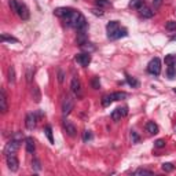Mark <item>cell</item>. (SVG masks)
<instances>
[{"label": "cell", "mask_w": 176, "mask_h": 176, "mask_svg": "<svg viewBox=\"0 0 176 176\" xmlns=\"http://www.w3.org/2000/svg\"><path fill=\"white\" fill-rule=\"evenodd\" d=\"M73 108H74V101L70 96H66L63 99V103H62V112H63V114H69L73 110Z\"/></svg>", "instance_id": "8"}, {"label": "cell", "mask_w": 176, "mask_h": 176, "mask_svg": "<svg viewBox=\"0 0 176 176\" xmlns=\"http://www.w3.org/2000/svg\"><path fill=\"white\" fill-rule=\"evenodd\" d=\"M133 175H153V172L149 171V169H136L135 172H133Z\"/></svg>", "instance_id": "29"}, {"label": "cell", "mask_w": 176, "mask_h": 176, "mask_svg": "<svg viewBox=\"0 0 176 176\" xmlns=\"http://www.w3.org/2000/svg\"><path fill=\"white\" fill-rule=\"evenodd\" d=\"M112 102H114V99H113V94L105 95V96L102 98V106H105V108H106V106H109Z\"/></svg>", "instance_id": "18"}, {"label": "cell", "mask_w": 176, "mask_h": 176, "mask_svg": "<svg viewBox=\"0 0 176 176\" xmlns=\"http://www.w3.org/2000/svg\"><path fill=\"white\" fill-rule=\"evenodd\" d=\"M165 65H168V66H171V65H175L176 63V55H167L165 57Z\"/></svg>", "instance_id": "20"}, {"label": "cell", "mask_w": 176, "mask_h": 176, "mask_svg": "<svg viewBox=\"0 0 176 176\" xmlns=\"http://www.w3.org/2000/svg\"><path fill=\"white\" fill-rule=\"evenodd\" d=\"M0 110H2V113H7V110H8V106H7V96H6L4 89L0 91Z\"/></svg>", "instance_id": "12"}, {"label": "cell", "mask_w": 176, "mask_h": 176, "mask_svg": "<svg viewBox=\"0 0 176 176\" xmlns=\"http://www.w3.org/2000/svg\"><path fill=\"white\" fill-rule=\"evenodd\" d=\"M106 30H108V37L110 40H117L120 39V37H125L127 34V29H121L118 25V22L117 21H112V22L108 23V26H106Z\"/></svg>", "instance_id": "2"}, {"label": "cell", "mask_w": 176, "mask_h": 176, "mask_svg": "<svg viewBox=\"0 0 176 176\" xmlns=\"http://www.w3.org/2000/svg\"><path fill=\"white\" fill-rule=\"evenodd\" d=\"M173 92H175V94H176V88H173Z\"/></svg>", "instance_id": "43"}, {"label": "cell", "mask_w": 176, "mask_h": 176, "mask_svg": "<svg viewBox=\"0 0 176 176\" xmlns=\"http://www.w3.org/2000/svg\"><path fill=\"white\" fill-rule=\"evenodd\" d=\"M63 127H65V129H66V132H68L69 136H76L77 129H76V127L70 121H69V120H65V121H63Z\"/></svg>", "instance_id": "13"}, {"label": "cell", "mask_w": 176, "mask_h": 176, "mask_svg": "<svg viewBox=\"0 0 176 176\" xmlns=\"http://www.w3.org/2000/svg\"><path fill=\"white\" fill-rule=\"evenodd\" d=\"M92 139V133L89 131H84V135H83V140L84 142H88V140Z\"/></svg>", "instance_id": "34"}, {"label": "cell", "mask_w": 176, "mask_h": 176, "mask_svg": "<svg viewBox=\"0 0 176 176\" xmlns=\"http://www.w3.org/2000/svg\"><path fill=\"white\" fill-rule=\"evenodd\" d=\"M92 11H94V14H96V15H103V13L101 11V10H92Z\"/></svg>", "instance_id": "41"}, {"label": "cell", "mask_w": 176, "mask_h": 176, "mask_svg": "<svg viewBox=\"0 0 176 176\" xmlns=\"http://www.w3.org/2000/svg\"><path fill=\"white\" fill-rule=\"evenodd\" d=\"M161 4H163V0H153V7H154V10H157Z\"/></svg>", "instance_id": "37"}, {"label": "cell", "mask_w": 176, "mask_h": 176, "mask_svg": "<svg viewBox=\"0 0 176 176\" xmlns=\"http://www.w3.org/2000/svg\"><path fill=\"white\" fill-rule=\"evenodd\" d=\"M161 168H163V171H165V172H171V171H173V169H175L173 164H171V163H164Z\"/></svg>", "instance_id": "28"}, {"label": "cell", "mask_w": 176, "mask_h": 176, "mask_svg": "<svg viewBox=\"0 0 176 176\" xmlns=\"http://www.w3.org/2000/svg\"><path fill=\"white\" fill-rule=\"evenodd\" d=\"M143 6H144V0H131V3H129V7L136 8V10H140Z\"/></svg>", "instance_id": "17"}, {"label": "cell", "mask_w": 176, "mask_h": 176, "mask_svg": "<svg viewBox=\"0 0 176 176\" xmlns=\"http://www.w3.org/2000/svg\"><path fill=\"white\" fill-rule=\"evenodd\" d=\"M17 14L19 15V18L22 21H28L30 17V13H29V8L23 4V3H19L18 2V10H17Z\"/></svg>", "instance_id": "7"}, {"label": "cell", "mask_w": 176, "mask_h": 176, "mask_svg": "<svg viewBox=\"0 0 176 176\" xmlns=\"http://www.w3.org/2000/svg\"><path fill=\"white\" fill-rule=\"evenodd\" d=\"M165 28H167L168 30H176V22H175V21H168L167 25H165Z\"/></svg>", "instance_id": "31"}, {"label": "cell", "mask_w": 176, "mask_h": 176, "mask_svg": "<svg viewBox=\"0 0 176 176\" xmlns=\"http://www.w3.org/2000/svg\"><path fill=\"white\" fill-rule=\"evenodd\" d=\"M131 139H132V143H139L140 138H139V135H138L135 131H132V132H131Z\"/></svg>", "instance_id": "32"}, {"label": "cell", "mask_w": 176, "mask_h": 176, "mask_svg": "<svg viewBox=\"0 0 176 176\" xmlns=\"http://www.w3.org/2000/svg\"><path fill=\"white\" fill-rule=\"evenodd\" d=\"M121 117H123V114H121V112H120V109H116L114 112L112 113V118L114 120V121H120Z\"/></svg>", "instance_id": "25"}, {"label": "cell", "mask_w": 176, "mask_h": 176, "mask_svg": "<svg viewBox=\"0 0 176 176\" xmlns=\"http://www.w3.org/2000/svg\"><path fill=\"white\" fill-rule=\"evenodd\" d=\"M63 77H65L63 72H62L61 69H59V70H58V80H59V83H62V81H63Z\"/></svg>", "instance_id": "38"}, {"label": "cell", "mask_w": 176, "mask_h": 176, "mask_svg": "<svg viewBox=\"0 0 176 176\" xmlns=\"http://www.w3.org/2000/svg\"><path fill=\"white\" fill-rule=\"evenodd\" d=\"M127 83H128L132 88H138V87H139V81H138L135 77H131V76H127Z\"/></svg>", "instance_id": "19"}, {"label": "cell", "mask_w": 176, "mask_h": 176, "mask_svg": "<svg viewBox=\"0 0 176 176\" xmlns=\"http://www.w3.org/2000/svg\"><path fill=\"white\" fill-rule=\"evenodd\" d=\"M19 149V142L18 140H10L8 143L6 144L4 147V153L6 156H10V154H15Z\"/></svg>", "instance_id": "5"}, {"label": "cell", "mask_w": 176, "mask_h": 176, "mask_svg": "<svg viewBox=\"0 0 176 176\" xmlns=\"http://www.w3.org/2000/svg\"><path fill=\"white\" fill-rule=\"evenodd\" d=\"M146 131L149 133H151V135H156V133H158V127L157 124L154 121H149L146 124Z\"/></svg>", "instance_id": "14"}, {"label": "cell", "mask_w": 176, "mask_h": 176, "mask_svg": "<svg viewBox=\"0 0 176 176\" xmlns=\"http://www.w3.org/2000/svg\"><path fill=\"white\" fill-rule=\"evenodd\" d=\"M36 123H37V116L34 113H29L26 116V121H25V125L28 129H33L36 127Z\"/></svg>", "instance_id": "11"}, {"label": "cell", "mask_w": 176, "mask_h": 176, "mask_svg": "<svg viewBox=\"0 0 176 176\" xmlns=\"http://www.w3.org/2000/svg\"><path fill=\"white\" fill-rule=\"evenodd\" d=\"M70 88H72V92H73L76 96H81V84H80V80H78L77 77L72 78Z\"/></svg>", "instance_id": "10"}, {"label": "cell", "mask_w": 176, "mask_h": 176, "mask_svg": "<svg viewBox=\"0 0 176 176\" xmlns=\"http://www.w3.org/2000/svg\"><path fill=\"white\" fill-rule=\"evenodd\" d=\"M18 160H17L15 154H10V156H7V167H8V169L11 172H17L18 171Z\"/></svg>", "instance_id": "9"}, {"label": "cell", "mask_w": 176, "mask_h": 176, "mask_svg": "<svg viewBox=\"0 0 176 176\" xmlns=\"http://www.w3.org/2000/svg\"><path fill=\"white\" fill-rule=\"evenodd\" d=\"M120 109V112H121V114H123V117L124 116H127L128 114V108H127V106H124V108H118Z\"/></svg>", "instance_id": "39"}, {"label": "cell", "mask_w": 176, "mask_h": 176, "mask_svg": "<svg viewBox=\"0 0 176 176\" xmlns=\"http://www.w3.org/2000/svg\"><path fill=\"white\" fill-rule=\"evenodd\" d=\"M46 135L48 138V140H50V143H54V136H53V129H51L50 125L46 127Z\"/></svg>", "instance_id": "26"}, {"label": "cell", "mask_w": 176, "mask_h": 176, "mask_svg": "<svg viewBox=\"0 0 176 176\" xmlns=\"http://www.w3.org/2000/svg\"><path fill=\"white\" fill-rule=\"evenodd\" d=\"M10 7H11V10L17 14V10H18V2H17V0H10Z\"/></svg>", "instance_id": "33"}, {"label": "cell", "mask_w": 176, "mask_h": 176, "mask_svg": "<svg viewBox=\"0 0 176 176\" xmlns=\"http://www.w3.org/2000/svg\"><path fill=\"white\" fill-rule=\"evenodd\" d=\"M2 41L3 43H6V41H10V43H18V39H15V37L13 36H8V34L3 33L2 34Z\"/></svg>", "instance_id": "22"}, {"label": "cell", "mask_w": 176, "mask_h": 176, "mask_svg": "<svg viewBox=\"0 0 176 176\" xmlns=\"http://www.w3.org/2000/svg\"><path fill=\"white\" fill-rule=\"evenodd\" d=\"M154 146L158 147V149H161V147H164V146H165V140H164V139H158V140H156Z\"/></svg>", "instance_id": "36"}, {"label": "cell", "mask_w": 176, "mask_h": 176, "mask_svg": "<svg viewBox=\"0 0 176 176\" xmlns=\"http://www.w3.org/2000/svg\"><path fill=\"white\" fill-rule=\"evenodd\" d=\"M66 22H68V25H70V26H73L74 29H77L80 33H85V30H87V19H85V17L78 11H74L72 14L70 18L66 19Z\"/></svg>", "instance_id": "1"}, {"label": "cell", "mask_w": 176, "mask_h": 176, "mask_svg": "<svg viewBox=\"0 0 176 176\" xmlns=\"http://www.w3.org/2000/svg\"><path fill=\"white\" fill-rule=\"evenodd\" d=\"M171 40H176V36H172V37H171Z\"/></svg>", "instance_id": "42"}, {"label": "cell", "mask_w": 176, "mask_h": 176, "mask_svg": "<svg viewBox=\"0 0 176 176\" xmlns=\"http://www.w3.org/2000/svg\"><path fill=\"white\" fill-rule=\"evenodd\" d=\"M140 11V15L144 17V18H151V17L154 15V11L151 8H149V7H146V6H143L142 8L139 10Z\"/></svg>", "instance_id": "15"}, {"label": "cell", "mask_w": 176, "mask_h": 176, "mask_svg": "<svg viewBox=\"0 0 176 176\" xmlns=\"http://www.w3.org/2000/svg\"><path fill=\"white\" fill-rule=\"evenodd\" d=\"M32 164L34 165V168H36L37 171H39L40 168H41V167H40V163H39V160H33V163H32Z\"/></svg>", "instance_id": "40"}, {"label": "cell", "mask_w": 176, "mask_h": 176, "mask_svg": "<svg viewBox=\"0 0 176 176\" xmlns=\"http://www.w3.org/2000/svg\"><path fill=\"white\" fill-rule=\"evenodd\" d=\"M167 76L171 78V80H173L176 77V68L173 65H171V66H168V70H167Z\"/></svg>", "instance_id": "21"}, {"label": "cell", "mask_w": 176, "mask_h": 176, "mask_svg": "<svg viewBox=\"0 0 176 176\" xmlns=\"http://www.w3.org/2000/svg\"><path fill=\"white\" fill-rule=\"evenodd\" d=\"M8 81H10V83H14V81H15V70H14L13 66L8 68Z\"/></svg>", "instance_id": "27"}, {"label": "cell", "mask_w": 176, "mask_h": 176, "mask_svg": "<svg viewBox=\"0 0 176 176\" xmlns=\"http://www.w3.org/2000/svg\"><path fill=\"white\" fill-rule=\"evenodd\" d=\"M175 131H176V125H175Z\"/></svg>", "instance_id": "44"}, {"label": "cell", "mask_w": 176, "mask_h": 176, "mask_svg": "<svg viewBox=\"0 0 176 176\" xmlns=\"http://www.w3.org/2000/svg\"><path fill=\"white\" fill-rule=\"evenodd\" d=\"M33 99H34V102H37V103H39V102H40V99H41V95H40L39 87H36V85L33 87Z\"/></svg>", "instance_id": "23"}, {"label": "cell", "mask_w": 176, "mask_h": 176, "mask_svg": "<svg viewBox=\"0 0 176 176\" xmlns=\"http://www.w3.org/2000/svg\"><path fill=\"white\" fill-rule=\"evenodd\" d=\"M95 3H96V6H99V7H109L110 6V3L106 2V0H95Z\"/></svg>", "instance_id": "35"}, {"label": "cell", "mask_w": 176, "mask_h": 176, "mask_svg": "<svg viewBox=\"0 0 176 176\" xmlns=\"http://www.w3.org/2000/svg\"><path fill=\"white\" fill-rule=\"evenodd\" d=\"M91 84H92V88H94V89H98L99 87H101V81H99V77H94V78H92Z\"/></svg>", "instance_id": "30"}, {"label": "cell", "mask_w": 176, "mask_h": 176, "mask_svg": "<svg viewBox=\"0 0 176 176\" xmlns=\"http://www.w3.org/2000/svg\"><path fill=\"white\" fill-rule=\"evenodd\" d=\"M128 94H125V92H114L113 94V99L114 101H121V99H125Z\"/></svg>", "instance_id": "24"}, {"label": "cell", "mask_w": 176, "mask_h": 176, "mask_svg": "<svg viewBox=\"0 0 176 176\" xmlns=\"http://www.w3.org/2000/svg\"><path fill=\"white\" fill-rule=\"evenodd\" d=\"M74 13V10L73 8H69V7H59V8H55L54 10V14L57 17H59V18L62 19H69L70 18V15Z\"/></svg>", "instance_id": "4"}, {"label": "cell", "mask_w": 176, "mask_h": 176, "mask_svg": "<svg viewBox=\"0 0 176 176\" xmlns=\"http://www.w3.org/2000/svg\"><path fill=\"white\" fill-rule=\"evenodd\" d=\"M76 62L81 66H88L91 63V55L89 53H83V54H77L76 55Z\"/></svg>", "instance_id": "6"}, {"label": "cell", "mask_w": 176, "mask_h": 176, "mask_svg": "<svg viewBox=\"0 0 176 176\" xmlns=\"http://www.w3.org/2000/svg\"><path fill=\"white\" fill-rule=\"evenodd\" d=\"M36 150V144H34V140L32 138H26V151L28 153H33Z\"/></svg>", "instance_id": "16"}, {"label": "cell", "mask_w": 176, "mask_h": 176, "mask_svg": "<svg viewBox=\"0 0 176 176\" xmlns=\"http://www.w3.org/2000/svg\"><path fill=\"white\" fill-rule=\"evenodd\" d=\"M147 72L154 76H158L161 73V61L158 59V58H154V59H151L149 62V65H147Z\"/></svg>", "instance_id": "3"}]
</instances>
